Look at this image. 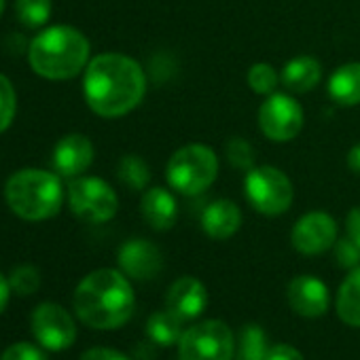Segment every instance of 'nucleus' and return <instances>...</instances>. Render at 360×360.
Wrapping results in <instances>:
<instances>
[{"instance_id":"obj_37","label":"nucleus","mask_w":360,"mask_h":360,"mask_svg":"<svg viewBox=\"0 0 360 360\" xmlns=\"http://www.w3.org/2000/svg\"><path fill=\"white\" fill-rule=\"evenodd\" d=\"M3 11H5V0H0V15H3Z\"/></svg>"},{"instance_id":"obj_22","label":"nucleus","mask_w":360,"mask_h":360,"mask_svg":"<svg viewBox=\"0 0 360 360\" xmlns=\"http://www.w3.org/2000/svg\"><path fill=\"white\" fill-rule=\"evenodd\" d=\"M267 335L259 324H246L236 339V358L233 360H267Z\"/></svg>"},{"instance_id":"obj_35","label":"nucleus","mask_w":360,"mask_h":360,"mask_svg":"<svg viewBox=\"0 0 360 360\" xmlns=\"http://www.w3.org/2000/svg\"><path fill=\"white\" fill-rule=\"evenodd\" d=\"M9 297H11V284L3 274H0V314L5 311V307L9 303Z\"/></svg>"},{"instance_id":"obj_14","label":"nucleus","mask_w":360,"mask_h":360,"mask_svg":"<svg viewBox=\"0 0 360 360\" xmlns=\"http://www.w3.org/2000/svg\"><path fill=\"white\" fill-rule=\"evenodd\" d=\"M288 305L303 318H320L326 314L330 295L326 284L316 276H297L286 288Z\"/></svg>"},{"instance_id":"obj_3","label":"nucleus","mask_w":360,"mask_h":360,"mask_svg":"<svg viewBox=\"0 0 360 360\" xmlns=\"http://www.w3.org/2000/svg\"><path fill=\"white\" fill-rule=\"evenodd\" d=\"M91 45L87 37L72 26L45 28L30 41L28 62L32 70L49 81H68L85 72Z\"/></svg>"},{"instance_id":"obj_33","label":"nucleus","mask_w":360,"mask_h":360,"mask_svg":"<svg viewBox=\"0 0 360 360\" xmlns=\"http://www.w3.org/2000/svg\"><path fill=\"white\" fill-rule=\"evenodd\" d=\"M345 229H347V236L360 246V206L349 210V214L345 219Z\"/></svg>"},{"instance_id":"obj_10","label":"nucleus","mask_w":360,"mask_h":360,"mask_svg":"<svg viewBox=\"0 0 360 360\" xmlns=\"http://www.w3.org/2000/svg\"><path fill=\"white\" fill-rule=\"evenodd\" d=\"M30 328L43 349L64 352L77 341L75 318L58 303H41L30 316Z\"/></svg>"},{"instance_id":"obj_16","label":"nucleus","mask_w":360,"mask_h":360,"mask_svg":"<svg viewBox=\"0 0 360 360\" xmlns=\"http://www.w3.org/2000/svg\"><path fill=\"white\" fill-rule=\"evenodd\" d=\"M140 212L146 225L155 231H167L176 225L178 204L172 191L165 187H150L142 193Z\"/></svg>"},{"instance_id":"obj_9","label":"nucleus","mask_w":360,"mask_h":360,"mask_svg":"<svg viewBox=\"0 0 360 360\" xmlns=\"http://www.w3.org/2000/svg\"><path fill=\"white\" fill-rule=\"evenodd\" d=\"M303 121L305 115L301 104L288 94L274 91L259 106V127L265 138L274 142H290L297 138L303 129Z\"/></svg>"},{"instance_id":"obj_7","label":"nucleus","mask_w":360,"mask_h":360,"mask_svg":"<svg viewBox=\"0 0 360 360\" xmlns=\"http://www.w3.org/2000/svg\"><path fill=\"white\" fill-rule=\"evenodd\" d=\"M236 335L223 320L189 326L178 341V360H233Z\"/></svg>"},{"instance_id":"obj_23","label":"nucleus","mask_w":360,"mask_h":360,"mask_svg":"<svg viewBox=\"0 0 360 360\" xmlns=\"http://www.w3.org/2000/svg\"><path fill=\"white\" fill-rule=\"evenodd\" d=\"M117 176L131 191H146L150 183V167L140 155H123L117 165Z\"/></svg>"},{"instance_id":"obj_25","label":"nucleus","mask_w":360,"mask_h":360,"mask_svg":"<svg viewBox=\"0 0 360 360\" xmlns=\"http://www.w3.org/2000/svg\"><path fill=\"white\" fill-rule=\"evenodd\" d=\"M278 72L271 64L267 62H259V64H252L250 70H248V87L259 94V96H271L278 87Z\"/></svg>"},{"instance_id":"obj_8","label":"nucleus","mask_w":360,"mask_h":360,"mask_svg":"<svg viewBox=\"0 0 360 360\" xmlns=\"http://www.w3.org/2000/svg\"><path fill=\"white\" fill-rule=\"evenodd\" d=\"M68 204L77 219L91 225L108 223L119 210V198L115 189L98 176L72 178L68 185Z\"/></svg>"},{"instance_id":"obj_4","label":"nucleus","mask_w":360,"mask_h":360,"mask_svg":"<svg viewBox=\"0 0 360 360\" xmlns=\"http://www.w3.org/2000/svg\"><path fill=\"white\" fill-rule=\"evenodd\" d=\"M5 200L11 212L24 221L41 223L53 219L64 202L60 174L39 167L18 169L5 185Z\"/></svg>"},{"instance_id":"obj_20","label":"nucleus","mask_w":360,"mask_h":360,"mask_svg":"<svg viewBox=\"0 0 360 360\" xmlns=\"http://www.w3.org/2000/svg\"><path fill=\"white\" fill-rule=\"evenodd\" d=\"M335 307L341 322L360 328V265L352 269L341 282L337 290Z\"/></svg>"},{"instance_id":"obj_15","label":"nucleus","mask_w":360,"mask_h":360,"mask_svg":"<svg viewBox=\"0 0 360 360\" xmlns=\"http://www.w3.org/2000/svg\"><path fill=\"white\" fill-rule=\"evenodd\" d=\"M94 144L83 134L64 136L53 148V169L62 178H79L94 163Z\"/></svg>"},{"instance_id":"obj_32","label":"nucleus","mask_w":360,"mask_h":360,"mask_svg":"<svg viewBox=\"0 0 360 360\" xmlns=\"http://www.w3.org/2000/svg\"><path fill=\"white\" fill-rule=\"evenodd\" d=\"M267 360H305L303 354L288 343H276L267 352Z\"/></svg>"},{"instance_id":"obj_11","label":"nucleus","mask_w":360,"mask_h":360,"mask_svg":"<svg viewBox=\"0 0 360 360\" xmlns=\"http://www.w3.org/2000/svg\"><path fill=\"white\" fill-rule=\"evenodd\" d=\"M337 240L339 238L335 219L320 210L303 214L290 231V242L295 250L305 257H318L330 250Z\"/></svg>"},{"instance_id":"obj_21","label":"nucleus","mask_w":360,"mask_h":360,"mask_svg":"<svg viewBox=\"0 0 360 360\" xmlns=\"http://www.w3.org/2000/svg\"><path fill=\"white\" fill-rule=\"evenodd\" d=\"M185 328H183V320H178L174 314H169L167 309L163 311H155L150 314V318L146 320V335L155 345L167 347L180 341Z\"/></svg>"},{"instance_id":"obj_34","label":"nucleus","mask_w":360,"mask_h":360,"mask_svg":"<svg viewBox=\"0 0 360 360\" xmlns=\"http://www.w3.org/2000/svg\"><path fill=\"white\" fill-rule=\"evenodd\" d=\"M28 43L22 34H9L5 39V49L9 51V56H22V53H28Z\"/></svg>"},{"instance_id":"obj_24","label":"nucleus","mask_w":360,"mask_h":360,"mask_svg":"<svg viewBox=\"0 0 360 360\" xmlns=\"http://www.w3.org/2000/svg\"><path fill=\"white\" fill-rule=\"evenodd\" d=\"M15 15L26 28H41L51 18V0H15Z\"/></svg>"},{"instance_id":"obj_30","label":"nucleus","mask_w":360,"mask_h":360,"mask_svg":"<svg viewBox=\"0 0 360 360\" xmlns=\"http://www.w3.org/2000/svg\"><path fill=\"white\" fill-rule=\"evenodd\" d=\"M0 360H47V354L43 352L41 345L28 343V341H18L0 354Z\"/></svg>"},{"instance_id":"obj_27","label":"nucleus","mask_w":360,"mask_h":360,"mask_svg":"<svg viewBox=\"0 0 360 360\" xmlns=\"http://www.w3.org/2000/svg\"><path fill=\"white\" fill-rule=\"evenodd\" d=\"M225 153H227L229 163H231L236 169L248 172V169L255 167V148H252V144H250L246 138L233 136V138L227 142Z\"/></svg>"},{"instance_id":"obj_19","label":"nucleus","mask_w":360,"mask_h":360,"mask_svg":"<svg viewBox=\"0 0 360 360\" xmlns=\"http://www.w3.org/2000/svg\"><path fill=\"white\" fill-rule=\"evenodd\" d=\"M328 96L339 106L360 104V62H349L328 77Z\"/></svg>"},{"instance_id":"obj_2","label":"nucleus","mask_w":360,"mask_h":360,"mask_svg":"<svg viewBox=\"0 0 360 360\" xmlns=\"http://www.w3.org/2000/svg\"><path fill=\"white\" fill-rule=\"evenodd\" d=\"M75 314L83 324L98 330H112L129 322L136 309V295L121 269H96L87 274L72 295Z\"/></svg>"},{"instance_id":"obj_5","label":"nucleus","mask_w":360,"mask_h":360,"mask_svg":"<svg viewBox=\"0 0 360 360\" xmlns=\"http://www.w3.org/2000/svg\"><path fill=\"white\" fill-rule=\"evenodd\" d=\"M217 176H219V157L214 148L200 142L178 148L165 165L167 185L176 193L187 198L202 195L206 189L214 185Z\"/></svg>"},{"instance_id":"obj_29","label":"nucleus","mask_w":360,"mask_h":360,"mask_svg":"<svg viewBox=\"0 0 360 360\" xmlns=\"http://www.w3.org/2000/svg\"><path fill=\"white\" fill-rule=\"evenodd\" d=\"M335 250V261L341 269H356L360 265V246L347 236V238H341L335 242L333 246Z\"/></svg>"},{"instance_id":"obj_6","label":"nucleus","mask_w":360,"mask_h":360,"mask_svg":"<svg viewBox=\"0 0 360 360\" xmlns=\"http://www.w3.org/2000/svg\"><path fill=\"white\" fill-rule=\"evenodd\" d=\"M244 193L248 204L265 217L284 214L295 198L290 178L274 165H255L248 169L244 178Z\"/></svg>"},{"instance_id":"obj_28","label":"nucleus","mask_w":360,"mask_h":360,"mask_svg":"<svg viewBox=\"0 0 360 360\" xmlns=\"http://www.w3.org/2000/svg\"><path fill=\"white\" fill-rule=\"evenodd\" d=\"M15 108H18V98H15L13 83L5 75H0V134L7 131L9 125L13 123Z\"/></svg>"},{"instance_id":"obj_1","label":"nucleus","mask_w":360,"mask_h":360,"mask_svg":"<svg viewBox=\"0 0 360 360\" xmlns=\"http://www.w3.org/2000/svg\"><path fill=\"white\" fill-rule=\"evenodd\" d=\"M83 94L98 117L117 119L140 106L146 94V75L129 56L100 53L85 68Z\"/></svg>"},{"instance_id":"obj_13","label":"nucleus","mask_w":360,"mask_h":360,"mask_svg":"<svg viewBox=\"0 0 360 360\" xmlns=\"http://www.w3.org/2000/svg\"><path fill=\"white\" fill-rule=\"evenodd\" d=\"M208 307V290L200 278L193 276H183L165 292V309L174 314L178 320L189 322L198 320Z\"/></svg>"},{"instance_id":"obj_12","label":"nucleus","mask_w":360,"mask_h":360,"mask_svg":"<svg viewBox=\"0 0 360 360\" xmlns=\"http://www.w3.org/2000/svg\"><path fill=\"white\" fill-rule=\"evenodd\" d=\"M117 263H119V269L129 280L146 282V280H153L161 274L163 255H161L157 244L142 240V238H134V240H127L119 248Z\"/></svg>"},{"instance_id":"obj_18","label":"nucleus","mask_w":360,"mask_h":360,"mask_svg":"<svg viewBox=\"0 0 360 360\" xmlns=\"http://www.w3.org/2000/svg\"><path fill=\"white\" fill-rule=\"evenodd\" d=\"M280 81L292 94H307L322 81V66L311 56H297L284 64Z\"/></svg>"},{"instance_id":"obj_17","label":"nucleus","mask_w":360,"mask_h":360,"mask_svg":"<svg viewBox=\"0 0 360 360\" xmlns=\"http://www.w3.org/2000/svg\"><path fill=\"white\" fill-rule=\"evenodd\" d=\"M242 227V210L231 200H217L202 212V229L212 240H229Z\"/></svg>"},{"instance_id":"obj_26","label":"nucleus","mask_w":360,"mask_h":360,"mask_svg":"<svg viewBox=\"0 0 360 360\" xmlns=\"http://www.w3.org/2000/svg\"><path fill=\"white\" fill-rule=\"evenodd\" d=\"M9 284H11V290L20 297L34 295L41 286V271L30 263L18 265L9 276Z\"/></svg>"},{"instance_id":"obj_36","label":"nucleus","mask_w":360,"mask_h":360,"mask_svg":"<svg viewBox=\"0 0 360 360\" xmlns=\"http://www.w3.org/2000/svg\"><path fill=\"white\" fill-rule=\"evenodd\" d=\"M347 167L354 174L360 176V144H356V146L349 148V153H347Z\"/></svg>"},{"instance_id":"obj_31","label":"nucleus","mask_w":360,"mask_h":360,"mask_svg":"<svg viewBox=\"0 0 360 360\" xmlns=\"http://www.w3.org/2000/svg\"><path fill=\"white\" fill-rule=\"evenodd\" d=\"M79 360H129V358L121 354L119 349L98 345V347H89L87 352H83Z\"/></svg>"}]
</instances>
